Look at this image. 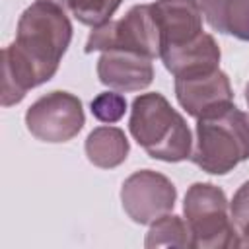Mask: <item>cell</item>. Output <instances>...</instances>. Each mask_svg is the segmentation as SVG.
<instances>
[{
    "mask_svg": "<svg viewBox=\"0 0 249 249\" xmlns=\"http://www.w3.org/2000/svg\"><path fill=\"white\" fill-rule=\"evenodd\" d=\"M72 23L51 2H33L18 19L16 41L2 51V107L19 103L25 93L49 82L68 51Z\"/></svg>",
    "mask_w": 249,
    "mask_h": 249,
    "instance_id": "obj_1",
    "label": "cell"
},
{
    "mask_svg": "<svg viewBox=\"0 0 249 249\" xmlns=\"http://www.w3.org/2000/svg\"><path fill=\"white\" fill-rule=\"evenodd\" d=\"M128 130L154 160L177 163L191 158L193 136L185 117L158 91L140 93L130 105Z\"/></svg>",
    "mask_w": 249,
    "mask_h": 249,
    "instance_id": "obj_2",
    "label": "cell"
},
{
    "mask_svg": "<svg viewBox=\"0 0 249 249\" xmlns=\"http://www.w3.org/2000/svg\"><path fill=\"white\" fill-rule=\"evenodd\" d=\"M189 160L210 175H226L249 160V115L228 103L198 117Z\"/></svg>",
    "mask_w": 249,
    "mask_h": 249,
    "instance_id": "obj_3",
    "label": "cell"
},
{
    "mask_svg": "<svg viewBox=\"0 0 249 249\" xmlns=\"http://www.w3.org/2000/svg\"><path fill=\"white\" fill-rule=\"evenodd\" d=\"M226 193L214 183H193L183 200V214L195 249L237 247V231L230 216Z\"/></svg>",
    "mask_w": 249,
    "mask_h": 249,
    "instance_id": "obj_4",
    "label": "cell"
},
{
    "mask_svg": "<svg viewBox=\"0 0 249 249\" xmlns=\"http://www.w3.org/2000/svg\"><path fill=\"white\" fill-rule=\"evenodd\" d=\"M160 47L161 39L152 6L136 4L121 19H111L99 27H93L84 51H132L156 58L160 56Z\"/></svg>",
    "mask_w": 249,
    "mask_h": 249,
    "instance_id": "obj_5",
    "label": "cell"
},
{
    "mask_svg": "<svg viewBox=\"0 0 249 249\" xmlns=\"http://www.w3.org/2000/svg\"><path fill=\"white\" fill-rule=\"evenodd\" d=\"M86 124L84 107L78 95L70 91H51L41 95L25 113L27 130L41 142H68Z\"/></svg>",
    "mask_w": 249,
    "mask_h": 249,
    "instance_id": "obj_6",
    "label": "cell"
},
{
    "mask_svg": "<svg viewBox=\"0 0 249 249\" xmlns=\"http://www.w3.org/2000/svg\"><path fill=\"white\" fill-rule=\"evenodd\" d=\"M177 200V189L169 177L154 169H140L128 175L121 187V202L126 216L140 226L152 224L169 214Z\"/></svg>",
    "mask_w": 249,
    "mask_h": 249,
    "instance_id": "obj_7",
    "label": "cell"
},
{
    "mask_svg": "<svg viewBox=\"0 0 249 249\" xmlns=\"http://www.w3.org/2000/svg\"><path fill=\"white\" fill-rule=\"evenodd\" d=\"M177 103L187 115L198 119L210 111H216L228 103H233V89L224 70H208L175 78Z\"/></svg>",
    "mask_w": 249,
    "mask_h": 249,
    "instance_id": "obj_8",
    "label": "cell"
},
{
    "mask_svg": "<svg viewBox=\"0 0 249 249\" xmlns=\"http://www.w3.org/2000/svg\"><path fill=\"white\" fill-rule=\"evenodd\" d=\"M152 60L132 51H103L97 60V78L103 86L121 93L140 91L154 80Z\"/></svg>",
    "mask_w": 249,
    "mask_h": 249,
    "instance_id": "obj_9",
    "label": "cell"
},
{
    "mask_svg": "<svg viewBox=\"0 0 249 249\" xmlns=\"http://www.w3.org/2000/svg\"><path fill=\"white\" fill-rule=\"evenodd\" d=\"M154 19L158 23L161 49L179 47L200 37L202 31V10L193 0H156L150 4Z\"/></svg>",
    "mask_w": 249,
    "mask_h": 249,
    "instance_id": "obj_10",
    "label": "cell"
},
{
    "mask_svg": "<svg viewBox=\"0 0 249 249\" xmlns=\"http://www.w3.org/2000/svg\"><path fill=\"white\" fill-rule=\"evenodd\" d=\"M220 47L210 33H202L191 43L169 47L160 51V58L167 72L177 76H189L220 68Z\"/></svg>",
    "mask_w": 249,
    "mask_h": 249,
    "instance_id": "obj_11",
    "label": "cell"
},
{
    "mask_svg": "<svg viewBox=\"0 0 249 249\" xmlns=\"http://www.w3.org/2000/svg\"><path fill=\"white\" fill-rule=\"evenodd\" d=\"M84 150L89 163L101 169H113L128 158L130 144L124 130H121L119 126L103 124L88 134Z\"/></svg>",
    "mask_w": 249,
    "mask_h": 249,
    "instance_id": "obj_12",
    "label": "cell"
},
{
    "mask_svg": "<svg viewBox=\"0 0 249 249\" xmlns=\"http://www.w3.org/2000/svg\"><path fill=\"white\" fill-rule=\"evenodd\" d=\"M200 10L214 31L249 41V0H204Z\"/></svg>",
    "mask_w": 249,
    "mask_h": 249,
    "instance_id": "obj_13",
    "label": "cell"
},
{
    "mask_svg": "<svg viewBox=\"0 0 249 249\" xmlns=\"http://www.w3.org/2000/svg\"><path fill=\"white\" fill-rule=\"evenodd\" d=\"M144 247H191V233L187 222L177 214H163L150 224Z\"/></svg>",
    "mask_w": 249,
    "mask_h": 249,
    "instance_id": "obj_14",
    "label": "cell"
},
{
    "mask_svg": "<svg viewBox=\"0 0 249 249\" xmlns=\"http://www.w3.org/2000/svg\"><path fill=\"white\" fill-rule=\"evenodd\" d=\"M123 0H70L68 12L84 25L99 27L111 21L113 14L119 10Z\"/></svg>",
    "mask_w": 249,
    "mask_h": 249,
    "instance_id": "obj_15",
    "label": "cell"
},
{
    "mask_svg": "<svg viewBox=\"0 0 249 249\" xmlns=\"http://www.w3.org/2000/svg\"><path fill=\"white\" fill-rule=\"evenodd\" d=\"M89 109H91V115L101 121V123H107V124H113L117 121H121L126 113V99L121 91H103L99 95H95L89 103Z\"/></svg>",
    "mask_w": 249,
    "mask_h": 249,
    "instance_id": "obj_16",
    "label": "cell"
},
{
    "mask_svg": "<svg viewBox=\"0 0 249 249\" xmlns=\"http://www.w3.org/2000/svg\"><path fill=\"white\" fill-rule=\"evenodd\" d=\"M230 216L237 231V247H249V181H245L233 193Z\"/></svg>",
    "mask_w": 249,
    "mask_h": 249,
    "instance_id": "obj_17",
    "label": "cell"
},
{
    "mask_svg": "<svg viewBox=\"0 0 249 249\" xmlns=\"http://www.w3.org/2000/svg\"><path fill=\"white\" fill-rule=\"evenodd\" d=\"M39 2H51V4H54L58 8H62L64 12H68V4H70V0H39Z\"/></svg>",
    "mask_w": 249,
    "mask_h": 249,
    "instance_id": "obj_18",
    "label": "cell"
},
{
    "mask_svg": "<svg viewBox=\"0 0 249 249\" xmlns=\"http://www.w3.org/2000/svg\"><path fill=\"white\" fill-rule=\"evenodd\" d=\"M245 101H247V107H249V82L245 86Z\"/></svg>",
    "mask_w": 249,
    "mask_h": 249,
    "instance_id": "obj_19",
    "label": "cell"
},
{
    "mask_svg": "<svg viewBox=\"0 0 249 249\" xmlns=\"http://www.w3.org/2000/svg\"><path fill=\"white\" fill-rule=\"evenodd\" d=\"M193 2H198V4H200V2H204V0H193Z\"/></svg>",
    "mask_w": 249,
    "mask_h": 249,
    "instance_id": "obj_20",
    "label": "cell"
}]
</instances>
